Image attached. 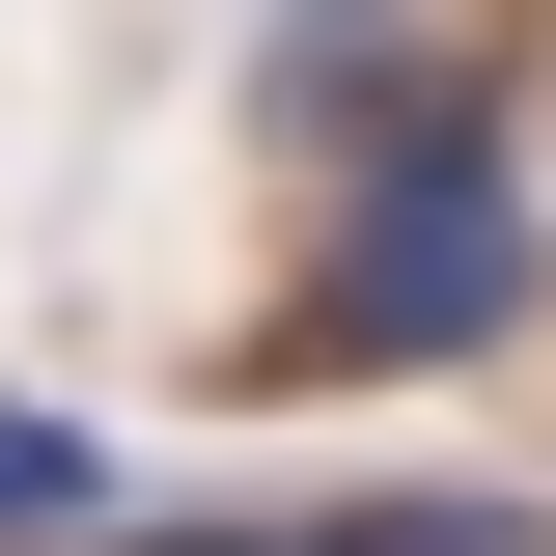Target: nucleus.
Here are the masks:
<instances>
[{
	"instance_id": "4",
	"label": "nucleus",
	"mask_w": 556,
	"mask_h": 556,
	"mask_svg": "<svg viewBox=\"0 0 556 556\" xmlns=\"http://www.w3.org/2000/svg\"><path fill=\"white\" fill-rule=\"evenodd\" d=\"M84 501H112V473H84V417H28V390H0V556H28V529H84Z\"/></svg>"
},
{
	"instance_id": "3",
	"label": "nucleus",
	"mask_w": 556,
	"mask_h": 556,
	"mask_svg": "<svg viewBox=\"0 0 556 556\" xmlns=\"http://www.w3.org/2000/svg\"><path fill=\"white\" fill-rule=\"evenodd\" d=\"M278 139H362V167H390V139H445V84H417L390 0H278Z\"/></svg>"
},
{
	"instance_id": "1",
	"label": "nucleus",
	"mask_w": 556,
	"mask_h": 556,
	"mask_svg": "<svg viewBox=\"0 0 556 556\" xmlns=\"http://www.w3.org/2000/svg\"><path fill=\"white\" fill-rule=\"evenodd\" d=\"M529 278H556L529 167H501V139L445 112V139H390V167L334 195V251H306L278 362H334V390H390V362H501V334H529Z\"/></svg>"
},
{
	"instance_id": "2",
	"label": "nucleus",
	"mask_w": 556,
	"mask_h": 556,
	"mask_svg": "<svg viewBox=\"0 0 556 556\" xmlns=\"http://www.w3.org/2000/svg\"><path fill=\"white\" fill-rule=\"evenodd\" d=\"M139 556H556V501H501V473H390V501H223V529H139Z\"/></svg>"
}]
</instances>
